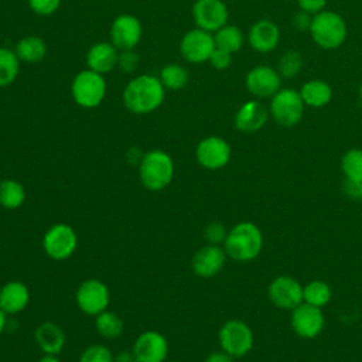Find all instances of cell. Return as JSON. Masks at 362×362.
Returning a JSON list of instances; mask_svg holds the SVG:
<instances>
[{
    "label": "cell",
    "mask_w": 362,
    "mask_h": 362,
    "mask_svg": "<svg viewBox=\"0 0 362 362\" xmlns=\"http://www.w3.org/2000/svg\"><path fill=\"white\" fill-rule=\"evenodd\" d=\"M228 7L222 0H195L192 17L197 28L215 33L228 21Z\"/></svg>",
    "instance_id": "obj_13"
},
{
    "label": "cell",
    "mask_w": 362,
    "mask_h": 362,
    "mask_svg": "<svg viewBox=\"0 0 362 362\" xmlns=\"http://www.w3.org/2000/svg\"><path fill=\"white\" fill-rule=\"evenodd\" d=\"M204 362H233V358L225 351H216L209 354Z\"/></svg>",
    "instance_id": "obj_42"
},
{
    "label": "cell",
    "mask_w": 362,
    "mask_h": 362,
    "mask_svg": "<svg viewBox=\"0 0 362 362\" xmlns=\"http://www.w3.org/2000/svg\"><path fill=\"white\" fill-rule=\"evenodd\" d=\"M359 96H361V100H362V83H361V86H359Z\"/></svg>",
    "instance_id": "obj_46"
},
{
    "label": "cell",
    "mask_w": 362,
    "mask_h": 362,
    "mask_svg": "<svg viewBox=\"0 0 362 362\" xmlns=\"http://www.w3.org/2000/svg\"><path fill=\"white\" fill-rule=\"evenodd\" d=\"M301 54L297 51H287L279 61V74L283 78H293L301 71Z\"/></svg>",
    "instance_id": "obj_33"
},
{
    "label": "cell",
    "mask_w": 362,
    "mask_h": 362,
    "mask_svg": "<svg viewBox=\"0 0 362 362\" xmlns=\"http://www.w3.org/2000/svg\"><path fill=\"white\" fill-rule=\"evenodd\" d=\"M141 23L130 14L117 16L110 25V40L117 49H133L141 40Z\"/></svg>",
    "instance_id": "obj_16"
},
{
    "label": "cell",
    "mask_w": 362,
    "mask_h": 362,
    "mask_svg": "<svg viewBox=\"0 0 362 362\" xmlns=\"http://www.w3.org/2000/svg\"><path fill=\"white\" fill-rule=\"evenodd\" d=\"M304 106L300 92L291 88H283L272 96L270 113L277 124L291 127L301 120Z\"/></svg>",
    "instance_id": "obj_6"
},
{
    "label": "cell",
    "mask_w": 362,
    "mask_h": 362,
    "mask_svg": "<svg viewBox=\"0 0 362 362\" xmlns=\"http://www.w3.org/2000/svg\"><path fill=\"white\" fill-rule=\"evenodd\" d=\"M122 52L119 54V59H117V65L123 72H133L136 71L137 65H139V55L134 49H120Z\"/></svg>",
    "instance_id": "obj_37"
},
{
    "label": "cell",
    "mask_w": 362,
    "mask_h": 362,
    "mask_svg": "<svg viewBox=\"0 0 362 362\" xmlns=\"http://www.w3.org/2000/svg\"><path fill=\"white\" fill-rule=\"evenodd\" d=\"M215 47L219 49H223L229 54H233L239 51L243 45V34L242 31L235 25L225 24L214 34Z\"/></svg>",
    "instance_id": "obj_27"
},
{
    "label": "cell",
    "mask_w": 362,
    "mask_h": 362,
    "mask_svg": "<svg viewBox=\"0 0 362 362\" xmlns=\"http://www.w3.org/2000/svg\"><path fill=\"white\" fill-rule=\"evenodd\" d=\"M71 93L76 105L85 109L96 107L102 103L106 95V81L102 74L92 69H83L75 75Z\"/></svg>",
    "instance_id": "obj_5"
},
{
    "label": "cell",
    "mask_w": 362,
    "mask_h": 362,
    "mask_svg": "<svg viewBox=\"0 0 362 362\" xmlns=\"http://www.w3.org/2000/svg\"><path fill=\"white\" fill-rule=\"evenodd\" d=\"M300 95L305 106L322 107L329 103L332 98V89L327 82L321 79H311L301 86Z\"/></svg>",
    "instance_id": "obj_24"
},
{
    "label": "cell",
    "mask_w": 362,
    "mask_h": 362,
    "mask_svg": "<svg viewBox=\"0 0 362 362\" xmlns=\"http://www.w3.org/2000/svg\"><path fill=\"white\" fill-rule=\"evenodd\" d=\"M269 112L257 100H249L243 103L235 115V126L243 133L257 132L267 122Z\"/></svg>",
    "instance_id": "obj_20"
},
{
    "label": "cell",
    "mask_w": 362,
    "mask_h": 362,
    "mask_svg": "<svg viewBox=\"0 0 362 362\" xmlns=\"http://www.w3.org/2000/svg\"><path fill=\"white\" fill-rule=\"evenodd\" d=\"M34 338L44 354L57 355L62 351L65 344L64 331L54 322L45 321L34 331Z\"/></svg>",
    "instance_id": "obj_23"
},
{
    "label": "cell",
    "mask_w": 362,
    "mask_h": 362,
    "mask_svg": "<svg viewBox=\"0 0 362 362\" xmlns=\"http://www.w3.org/2000/svg\"><path fill=\"white\" fill-rule=\"evenodd\" d=\"M20 72V59L14 49L0 47V88L11 85Z\"/></svg>",
    "instance_id": "obj_28"
},
{
    "label": "cell",
    "mask_w": 362,
    "mask_h": 362,
    "mask_svg": "<svg viewBox=\"0 0 362 362\" xmlns=\"http://www.w3.org/2000/svg\"><path fill=\"white\" fill-rule=\"evenodd\" d=\"M79 362H115V356L103 345H90L81 354Z\"/></svg>",
    "instance_id": "obj_34"
},
{
    "label": "cell",
    "mask_w": 362,
    "mask_h": 362,
    "mask_svg": "<svg viewBox=\"0 0 362 362\" xmlns=\"http://www.w3.org/2000/svg\"><path fill=\"white\" fill-rule=\"evenodd\" d=\"M136 362H164L168 354V342L158 331H144L133 345Z\"/></svg>",
    "instance_id": "obj_15"
},
{
    "label": "cell",
    "mask_w": 362,
    "mask_h": 362,
    "mask_svg": "<svg viewBox=\"0 0 362 362\" xmlns=\"http://www.w3.org/2000/svg\"><path fill=\"white\" fill-rule=\"evenodd\" d=\"M38 362H59V359H58L55 355H51V354H44V356H41Z\"/></svg>",
    "instance_id": "obj_44"
},
{
    "label": "cell",
    "mask_w": 362,
    "mask_h": 362,
    "mask_svg": "<svg viewBox=\"0 0 362 362\" xmlns=\"http://www.w3.org/2000/svg\"><path fill=\"white\" fill-rule=\"evenodd\" d=\"M245 82L247 90L257 98H272L281 89L280 74L267 65H257L252 68L247 72Z\"/></svg>",
    "instance_id": "obj_17"
},
{
    "label": "cell",
    "mask_w": 362,
    "mask_h": 362,
    "mask_svg": "<svg viewBox=\"0 0 362 362\" xmlns=\"http://www.w3.org/2000/svg\"><path fill=\"white\" fill-rule=\"evenodd\" d=\"M95 327L98 332L107 339H113L122 335L123 332V321L119 315L112 311H103L96 315Z\"/></svg>",
    "instance_id": "obj_31"
},
{
    "label": "cell",
    "mask_w": 362,
    "mask_h": 362,
    "mask_svg": "<svg viewBox=\"0 0 362 362\" xmlns=\"http://www.w3.org/2000/svg\"><path fill=\"white\" fill-rule=\"evenodd\" d=\"M78 236L66 223L52 225L42 238L45 253L54 260H65L71 257L76 249Z\"/></svg>",
    "instance_id": "obj_8"
},
{
    "label": "cell",
    "mask_w": 362,
    "mask_h": 362,
    "mask_svg": "<svg viewBox=\"0 0 362 362\" xmlns=\"http://www.w3.org/2000/svg\"><path fill=\"white\" fill-rule=\"evenodd\" d=\"M14 52L17 54L20 61L34 64L44 59L47 54V45L42 38L37 35H27V37H23L16 44Z\"/></svg>",
    "instance_id": "obj_25"
},
{
    "label": "cell",
    "mask_w": 362,
    "mask_h": 362,
    "mask_svg": "<svg viewBox=\"0 0 362 362\" xmlns=\"http://www.w3.org/2000/svg\"><path fill=\"white\" fill-rule=\"evenodd\" d=\"M219 344L222 351L232 358L245 356L253 346V332L240 320H229L219 329Z\"/></svg>",
    "instance_id": "obj_7"
},
{
    "label": "cell",
    "mask_w": 362,
    "mask_h": 362,
    "mask_svg": "<svg viewBox=\"0 0 362 362\" xmlns=\"http://www.w3.org/2000/svg\"><path fill=\"white\" fill-rule=\"evenodd\" d=\"M341 168L345 175V180L362 182V150H348L341 160Z\"/></svg>",
    "instance_id": "obj_32"
},
{
    "label": "cell",
    "mask_w": 362,
    "mask_h": 362,
    "mask_svg": "<svg viewBox=\"0 0 362 362\" xmlns=\"http://www.w3.org/2000/svg\"><path fill=\"white\" fill-rule=\"evenodd\" d=\"M117 59H119L117 48L107 41H100L93 44L86 54L88 68L102 75L106 72H110L117 65Z\"/></svg>",
    "instance_id": "obj_21"
},
{
    "label": "cell",
    "mask_w": 362,
    "mask_h": 362,
    "mask_svg": "<svg viewBox=\"0 0 362 362\" xmlns=\"http://www.w3.org/2000/svg\"><path fill=\"white\" fill-rule=\"evenodd\" d=\"M263 247L262 230L252 222L243 221L236 223L223 243L226 255L238 262H250L256 259Z\"/></svg>",
    "instance_id": "obj_2"
},
{
    "label": "cell",
    "mask_w": 362,
    "mask_h": 362,
    "mask_svg": "<svg viewBox=\"0 0 362 362\" xmlns=\"http://www.w3.org/2000/svg\"><path fill=\"white\" fill-rule=\"evenodd\" d=\"M226 260V252L219 245H205L195 252L192 257V270L202 279L218 274Z\"/></svg>",
    "instance_id": "obj_18"
},
{
    "label": "cell",
    "mask_w": 362,
    "mask_h": 362,
    "mask_svg": "<svg viewBox=\"0 0 362 362\" xmlns=\"http://www.w3.org/2000/svg\"><path fill=\"white\" fill-rule=\"evenodd\" d=\"M230 154L229 143L218 136L202 139L195 150L197 161L206 170L223 168L229 163Z\"/></svg>",
    "instance_id": "obj_12"
},
{
    "label": "cell",
    "mask_w": 362,
    "mask_h": 362,
    "mask_svg": "<svg viewBox=\"0 0 362 362\" xmlns=\"http://www.w3.org/2000/svg\"><path fill=\"white\" fill-rule=\"evenodd\" d=\"M30 8L38 16H51L61 6L62 0H27Z\"/></svg>",
    "instance_id": "obj_36"
},
{
    "label": "cell",
    "mask_w": 362,
    "mask_h": 362,
    "mask_svg": "<svg viewBox=\"0 0 362 362\" xmlns=\"http://www.w3.org/2000/svg\"><path fill=\"white\" fill-rule=\"evenodd\" d=\"M311 20L313 17H310V13L307 11H300L294 16V20H293V24L297 30L300 31H304V30H310V25H311Z\"/></svg>",
    "instance_id": "obj_41"
},
{
    "label": "cell",
    "mask_w": 362,
    "mask_h": 362,
    "mask_svg": "<svg viewBox=\"0 0 362 362\" xmlns=\"http://www.w3.org/2000/svg\"><path fill=\"white\" fill-rule=\"evenodd\" d=\"M25 201V189L21 182L6 178L0 181V205L6 209H17Z\"/></svg>",
    "instance_id": "obj_26"
},
{
    "label": "cell",
    "mask_w": 362,
    "mask_h": 362,
    "mask_svg": "<svg viewBox=\"0 0 362 362\" xmlns=\"http://www.w3.org/2000/svg\"><path fill=\"white\" fill-rule=\"evenodd\" d=\"M115 362H136V359H134L133 352L123 351V352H119V354L115 356Z\"/></svg>",
    "instance_id": "obj_43"
},
{
    "label": "cell",
    "mask_w": 362,
    "mask_h": 362,
    "mask_svg": "<svg viewBox=\"0 0 362 362\" xmlns=\"http://www.w3.org/2000/svg\"><path fill=\"white\" fill-rule=\"evenodd\" d=\"M331 300V287L321 280H313L303 287V303L314 307H324Z\"/></svg>",
    "instance_id": "obj_29"
},
{
    "label": "cell",
    "mask_w": 362,
    "mask_h": 362,
    "mask_svg": "<svg viewBox=\"0 0 362 362\" xmlns=\"http://www.w3.org/2000/svg\"><path fill=\"white\" fill-rule=\"evenodd\" d=\"M214 49V35L201 28L189 30L184 34L180 42L181 55L191 64H201L208 61Z\"/></svg>",
    "instance_id": "obj_10"
},
{
    "label": "cell",
    "mask_w": 362,
    "mask_h": 362,
    "mask_svg": "<svg viewBox=\"0 0 362 362\" xmlns=\"http://www.w3.org/2000/svg\"><path fill=\"white\" fill-rule=\"evenodd\" d=\"M160 81L165 89L180 90L188 83V72L178 64H167L160 71Z\"/></svg>",
    "instance_id": "obj_30"
},
{
    "label": "cell",
    "mask_w": 362,
    "mask_h": 362,
    "mask_svg": "<svg viewBox=\"0 0 362 362\" xmlns=\"http://www.w3.org/2000/svg\"><path fill=\"white\" fill-rule=\"evenodd\" d=\"M267 296L277 308L293 310L303 303V286L291 276H277L269 284Z\"/></svg>",
    "instance_id": "obj_14"
},
{
    "label": "cell",
    "mask_w": 362,
    "mask_h": 362,
    "mask_svg": "<svg viewBox=\"0 0 362 362\" xmlns=\"http://www.w3.org/2000/svg\"><path fill=\"white\" fill-rule=\"evenodd\" d=\"M6 325H7V315L0 310V335L6 329Z\"/></svg>",
    "instance_id": "obj_45"
},
{
    "label": "cell",
    "mask_w": 362,
    "mask_h": 362,
    "mask_svg": "<svg viewBox=\"0 0 362 362\" xmlns=\"http://www.w3.org/2000/svg\"><path fill=\"white\" fill-rule=\"evenodd\" d=\"M280 41L279 27L270 20H259L249 31V44L259 52L273 51Z\"/></svg>",
    "instance_id": "obj_22"
},
{
    "label": "cell",
    "mask_w": 362,
    "mask_h": 362,
    "mask_svg": "<svg viewBox=\"0 0 362 362\" xmlns=\"http://www.w3.org/2000/svg\"><path fill=\"white\" fill-rule=\"evenodd\" d=\"M141 184L150 191L165 188L174 177L173 158L163 150H151L143 154L139 163Z\"/></svg>",
    "instance_id": "obj_3"
},
{
    "label": "cell",
    "mask_w": 362,
    "mask_h": 362,
    "mask_svg": "<svg viewBox=\"0 0 362 362\" xmlns=\"http://www.w3.org/2000/svg\"><path fill=\"white\" fill-rule=\"evenodd\" d=\"M75 298L82 313L96 317L98 314L106 311L110 294L103 281L98 279H88L79 284Z\"/></svg>",
    "instance_id": "obj_9"
},
{
    "label": "cell",
    "mask_w": 362,
    "mask_h": 362,
    "mask_svg": "<svg viewBox=\"0 0 362 362\" xmlns=\"http://www.w3.org/2000/svg\"><path fill=\"white\" fill-rule=\"evenodd\" d=\"M208 61H209V64H211L215 69L223 71V69H226V68L230 66V64H232V54H229V52H226V51L219 49V48L215 47V49L212 51V54H211V57H209Z\"/></svg>",
    "instance_id": "obj_38"
},
{
    "label": "cell",
    "mask_w": 362,
    "mask_h": 362,
    "mask_svg": "<svg viewBox=\"0 0 362 362\" xmlns=\"http://www.w3.org/2000/svg\"><path fill=\"white\" fill-rule=\"evenodd\" d=\"M204 236L209 245H221V243H225L228 230L222 223L212 222L205 228Z\"/></svg>",
    "instance_id": "obj_35"
},
{
    "label": "cell",
    "mask_w": 362,
    "mask_h": 362,
    "mask_svg": "<svg viewBox=\"0 0 362 362\" xmlns=\"http://www.w3.org/2000/svg\"><path fill=\"white\" fill-rule=\"evenodd\" d=\"M298 7L310 14H317L324 10L327 0H297Z\"/></svg>",
    "instance_id": "obj_40"
},
{
    "label": "cell",
    "mask_w": 362,
    "mask_h": 362,
    "mask_svg": "<svg viewBox=\"0 0 362 362\" xmlns=\"http://www.w3.org/2000/svg\"><path fill=\"white\" fill-rule=\"evenodd\" d=\"M30 301L28 287L17 280L6 283L0 288V310L6 315H16L21 313Z\"/></svg>",
    "instance_id": "obj_19"
},
{
    "label": "cell",
    "mask_w": 362,
    "mask_h": 362,
    "mask_svg": "<svg viewBox=\"0 0 362 362\" xmlns=\"http://www.w3.org/2000/svg\"><path fill=\"white\" fill-rule=\"evenodd\" d=\"M290 322L291 328L298 337L304 339H313L318 337L324 329L325 320L321 308L301 303L291 310Z\"/></svg>",
    "instance_id": "obj_11"
},
{
    "label": "cell",
    "mask_w": 362,
    "mask_h": 362,
    "mask_svg": "<svg viewBox=\"0 0 362 362\" xmlns=\"http://www.w3.org/2000/svg\"><path fill=\"white\" fill-rule=\"evenodd\" d=\"M164 89L160 78L147 74L136 76L124 88L123 103L132 113H151L164 102Z\"/></svg>",
    "instance_id": "obj_1"
},
{
    "label": "cell",
    "mask_w": 362,
    "mask_h": 362,
    "mask_svg": "<svg viewBox=\"0 0 362 362\" xmlns=\"http://www.w3.org/2000/svg\"><path fill=\"white\" fill-rule=\"evenodd\" d=\"M344 192L351 199H355V201L362 199V182L345 180L344 181Z\"/></svg>",
    "instance_id": "obj_39"
},
{
    "label": "cell",
    "mask_w": 362,
    "mask_h": 362,
    "mask_svg": "<svg viewBox=\"0 0 362 362\" xmlns=\"http://www.w3.org/2000/svg\"><path fill=\"white\" fill-rule=\"evenodd\" d=\"M310 33L318 47L335 49L344 44L348 31L344 18L338 13L322 10L313 16Z\"/></svg>",
    "instance_id": "obj_4"
}]
</instances>
